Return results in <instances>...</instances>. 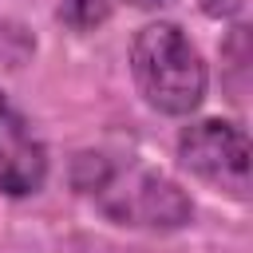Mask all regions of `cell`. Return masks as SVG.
I'll return each instance as SVG.
<instances>
[{
    "label": "cell",
    "mask_w": 253,
    "mask_h": 253,
    "mask_svg": "<svg viewBox=\"0 0 253 253\" xmlns=\"http://www.w3.org/2000/svg\"><path fill=\"white\" fill-rule=\"evenodd\" d=\"M71 182L83 198L99 206V213L130 229L174 233L194 217V202L174 178L130 158L123 162L111 154H79L71 166Z\"/></svg>",
    "instance_id": "obj_1"
},
{
    "label": "cell",
    "mask_w": 253,
    "mask_h": 253,
    "mask_svg": "<svg viewBox=\"0 0 253 253\" xmlns=\"http://www.w3.org/2000/svg\"><path fill=\"white\" fill-rule=\"evenodd\" d=\"M130 71L142 99L162 115H190L206 99V63L178 24H146L130 43Z\"/></svg>",
    "instance_id": "obj_2"
},
{
    "label": "cell",
    "mask_w": 253,
    "mask_h": 253,
    "mask_svg": "<svg viewBox=\"0 0 253 253\" xmlns=\"http://www.w3.org/2000/svg\"><path fill=\"white\" fill-rule=\"evenodd\" d=\"M178 158L202 182L217 186L221 194L245 202L249 198V138L241 126L221 119L190 123L178 134Z\"/></svg>",
    "instance_id": "obj_3"
},
{
    "label": "cell",
    "mask_w": 253,
    "mask_h": 253,
    "mask_svg": "<svg viewBox=\"0 0 253 253\" xmlns=\"http://www.w3.org/2000/svg\"><path fill=\"white\" fill-rule=\"evenodd\" d=\"M47 178V150L24 115L0 95V194L28 198Z\"/></svg>",
    "instance_id": "obj_4"
},
{
    "label": "cell",
    "mask_w": 253,
    "mask_h": 253,
    "mask_svg": "<svg viewBox=\"0 0 253 253\" xmlns=\"http://www.w3.org/2000/svg\"><path fill=\"white\" fill-rule=\"evenodd\" d=\"M221 59H225V87H229V99L241 103L245 91H249V28H233L229 40L221 43Z\"/></svg>",
    "instance_id": "obj_5"
},
{
    "label": "cell",
    "mask_w": 253,
    "mask_h": 253,
    "mask_svg": "<svg viewBox=\"0 0 253 253\" xmlns=\"http://www.w3.org/2000/svg\"><path fill=\"white\" fill-rule=\"evenodd\" d=\"M111 16V0H63L59 4V20L75 32H91Z\"/></svg>",
    "instance_id": "obj_6"
},
{
    "label": "cell",
    "mask_w": 253,
    "mask_h": 253,
    "mask_svg": "<svg viewBox=\"0 0 253 253\" xmlns=\"http://www.w3.org/2000/svg\"><path fill=\"white\" fill-rule=\"evenodd\" d=\"M198 4H202V12H206V16H213V20L237 16V12L245 8V0H198Z\"/></svg>",
    "instance_id": "obj_7"
},
{
    "label": "cell",
    "mask_w": 253,
    "mask_h": 253,
    "mask_svg": "<svg viewBox=\"0 0 253 253\" xmlns=\"http://www.w3.org/2000/svg\"><path fill=\"white\" fill-rule=\"evenodd\" d=\"M87 253H150V249H130V245H111V241H91Z\"/></svg>",
    "instance_id": "obj_8"
},
{
    "label": "cell",
    "mask_w": 253,
    "mask_h": 253,
    "mask_svg": "<svg viewBox=\"0 0 253 253\" xmlns=\"http://www.w3.org/2000/svg\"><path fill=\"white\" fill-rule=\"evenodd\" d=\"M126 4H134V8H158V4H170V0H126Z\"/></svg>",
    "instance_id": "obj_9"
}]
</instances>
